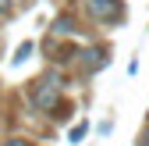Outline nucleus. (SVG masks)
Listing matches in <instances>:
<instances>
[{"mask_svg": "<svg viewBox=\"0 0 149 146\" xmlns=\"http://www.w3.org/2000/svg\"><path fill=\"white\" fill-rule=\"evenodd\" d=\"M0 146H32V142H29V139H4Z\"/></svg>", "mask_w": 149, "mask_h": 146, "instance_id": "nucleus-6", "label": "nucleus"}, {"mask_svg": "<svg viewBox=\"0 0 149 146\" xmlns=\"http://www.w3.org/2000/svg\"><path fill=\"white\" fill-rule=\"evenodd\" d=\"M85 14L92 22H117L121 18V4L117 0H85Z\"/></svg>", "mask_w": 149, "mask_h": 146, "instance_id": "nucleus-2", "label": "nucleus"}, {"mask_svg": "<svg viewBox=\"0 0 149 146\" xmlns=\"http://www.w3.org/2000/svg\"><path fill=\"white\" fill-rule=\"evenodd\" d=\"M32 107H39V111H53L57 107V96H61V79H57V71H46V75L32 86Z\"/></svg>", "mask_w": 149, "mask_h": 146, "instance_id": "nucleus-1", "label": "nucleus"}, {"mask_svg": "<svg viewBox=\"0 0 149 146\" xmlns=\"http://www.w3.org/2000/svg\"><path fill=\"white\" fill-rule=\"evenodd\" d=\"M71 32H78V29H74V22H71L68 14H64V18H57V22H53V36H71Z\"/></svg>", "mask_w": 149, "mask_h": 146, "instance_id": "nucleus-4", "label": "nucleus"}, {"mask_svg": "<svg viewBox=\"0 0 149 146\" xmlns=\"http://www.w3.org/2000/svg\"><path fill=\"white\" fill-rule=\"evenodd\" d=\"M7 7H11V0H0V11H7Z\"/></svg>", "mask_w": 149, "mask_h": 146, "instance_id": "nucleus-8", "label": "nucleus"}, {"mask_svg": "<svg viewBox=\"0 0 149 146\" xmlns=\"http://www.w3.org/2000/svg\"><path fill=\"white\" fill-rule=\"evenodd\" d=\"M139 146H149V128L142 132V139H139Z\"/></svg>", "mask_w": 149, "mask_h": 146, "instance_id": "nucleus-7", "label": "nucleus"}, {"mask_svg": "<svg viewBox=\"0 0 149 146\" xmlns=\"http://www.w3.org/2000/svg\"><path fill=\"white\" fill-rule=\"evenodd\" d=\"M32 53H36V43H32V39H25L22 46L14 50V57H11V61H14V64H25V61L32 57Z\"/></svg>", "mask_w": 149, "mask_h": 146, "instance_id": "nucleus-3", "label": "nucleus"}, {"mask_svg": "<svg viewBox=\"0 0 149 146\" xmlns=\"http://www.w3.org/2000/svg\"><path fill=\"white\" fill-rule=\"evenodd\" d=\"M85 132H89V125H78V128H74V132H71V142H78V139H82Z\"/></svg>", "mask_w": 149, "mask_h": 146, "instance_id": "nucleus-5", "label": "nucleus"}]
</instances>
